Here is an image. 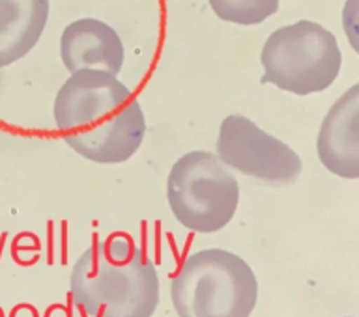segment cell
Listing matches in <instances>:
<instances>
[{"label": "cell", "mask_w": 359, "mask_h": 317, "mask_svg": "<svg viewBox=\"0 0 359 317\" xmlns=\"http://www.w3.org/2000/svg\"><path fill=\"white\" fill-rule=\"evenodd\" d=\"M69 290L88 317H151L159 302L156 265L126 235L84 251L73 265Z\"/></svg>", "instance_id": "2"}, {"label": "cell", "mask_w": 359, "mask_h": 317, "mask_svg": "<svg viewBox=\"0 0 359 317\" xmlns=\"http://www.w3.org/2000/svg\"><path fill=\"white\" fill-rule=\"evenodd\" d=\"M213 13L224 22L255 27L279 10L280 0H208Z\"/></svg>", "instance_id": "10"}, {"label": "cell", "mask_w": 359, "mask_h": 317, "mask_svg": "<svg viewBox=\"0 0 359 317\" xmlns=\"http://www.w3.org/2000/svg\"><path fill=\"white\" fill-rule=\"evenodd\" d=\"M264 83L294 95H313L333 86L341 73L342 52L335 34L314 21L277 28L260 52Z\"/></svg>", "instance_id": "4"}, {"label": "cell", "mask_w": 359, "mask_h": 317, "mask_svg": "<svg viewBox=\"0 0 359 317\" xmlns=\"http://www.w3.org/2000/svg\"><path fill=\"white\" fill-rule=\"evenodd\" d=\"M215 155L226 168L264 183H292L303 170L290 146L241 114H230L221 122Z\"/></svg>", "instance_id": "6"}, {"label": "cell", "mask_w": 359, "mask_h": 317, "mask_svg": "<svg viewBox=\"0 0 359 317\" xmlns=\"http://www.w3.org/2000/svg\"><path fill=\"white\" fill-rule=\"evenodd\" d=\"M53 116L64 142L97 164H120L140 150L146 118L131 90L112 73L73 71L55 97Z\"/></svg>", "instance_id": "1"}, {"label": "cell", "mask_w": 359, "mask_h": 317, "mask_svg": "<svg viewBox=\"0 0 359 317\" xmlns=\"http://www.w3.org/2000/svg\"><path fill=\"white\" fill-rule=\"evenodd\" d=\"M180 317H249L258 282L240 256L221 248L191 254L170 286Z\"/></svg>", "instance_id": "3"}, {"label": "cell", "mask_w": 359, "mask_h": 317, "mask_svg": "<svg viewBox=\"0 0 359 317\" xmlns=\"http://www.w3.org/2000/svg\"><path fill=\"white\" fill-rule=\"evenodd\" d=\"M49 10V0H0V67L15 64L38 45Z\"/></svg>", "instance_id": "9"}, {"label": "cell", "mask_w": 359, "mask_h": 317, "mask_svg": "<svg viewBox=\"0 0 359 317\" xmlns=\"http://www.w3.org/2000/svg\"><path fill=\"white\" fill-rule=\"evenodd\" d=\"M320 162L342 179L359 178V84L333 103L316 140Z\"/></svg>", "instance_id": "7"}, {"label": "cell", "mask_w": 359, "mask_h": 317, "mask_svg": "<svg viewBox=\"0 0 359 317\" xmlns=\"http://www.w3.org/2000/svg\"><path fill=\"white\" fill-rule=\"evenodd\" d=\"M60 58L67 71L101 69L118 75L126 60L120 34L94 17L69 22L60 38Z\"/></svg>", "instance_id": "8"}, {"label": "cell", "mask_w": 359, "mask_h": 317, "mask_svg": "<svg viewBox=\"0 0 359 317\" xmlns=\"http://www.w3.org/2000/svg\"><path fill=\"white\" fill-rule=\"evenodd\" d=\"M342 24H344V30L350 36V41H352L353 49L359 50L358 47V0H348L346 8L342 11Z\"/></svg>", "instance_id": "11"}, {"label": "cell", "mask_w": 359, "mask_h": 317, "mask_svg": "<svg viewBox=\"0 0 359 317\" xmlns=\"http://www.w3.org/2000/svg\"><path fill=\"white\" fill-rule=\"evenodd\" d=\"M174 218L196 234H213L234 218L240 185L215 153L189 151L174 162L167 179Z\"/></svg>", "instance_id": "5"}]
</instances>
